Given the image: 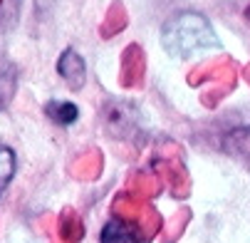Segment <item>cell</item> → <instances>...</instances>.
<instances>
[{
	"label": "cell",
	"instance_id": "cell-4",
	"mask_svg": "<svg viewBox=\"0 0 250 243\" xmlns=\"http://www.w3.org/2000/svg\"><path fill=\"white\" fill-rule=\"evenodd\" d=\"M57 72L62 75V80L72 87L75 92H80L87 82V67H84V60L80 57V52L75 50H64L62 57L57 60Z\"/></svg>",
	"mask_w": 250,
	"mask_h": 243
},
{
	"label": "cell",
	"instance_id": "cell-5",
	"mask_svg": "<svg viewBox=\"0 0 250 243\" xmlns=\"http://www.w3.org/2000/svg\"><path fill=\"white\" fill-rule=\"evenodd\" d=\"M45 110H47V117H50L52 122L62 124V127H67V124L77 122V117H80L77 104H72V102H62V99H55V102H50Z\"/></svg>",
	"mask_w": 250,
	"mask_h": 243
},
{
	"label": "cell",
	"instance_id": "cell-7",
	"mask_svg": "<svg viewBox=\"0 0 250 243\" xmlns=\"http://www.w3.org/2000/svg\"><path fill=\"white\" fill-rule=\"evenodd\" d=\"M15 177V152L10 147H0V196L5 194Z\"/></svg>",
	"mask_w": 250,
	"mask_h": 243
},
{
	"label": "cell",
	"instance_id": "cell-2",
	"mask_svg": "<svg viewBox=\"0 0 250 243\" xmlns=\"http://www.w3.org/2000/svg\"><path fill=\"white\" fill-rule=\"evenodd\" d=\"M102 122H104L106 134L117 136V139H131L136 134V129H139L136 110L131 107L129 102H122V99H112V102L104 104Z\"/></svg>",
	"mask_w": 250,
	"mask_h": 243
},
{
	"label": "cell",
	"instance_id": "cell-9",
	"mask_svg": "<svg viewBox=\"0 0 250 243\" xmlns=\"http://www.w3.org/2000/svg\"><path fill=\"white\" fill-rule=\"evenodd\" d=\"M13 94H15V80H13L10 67H5V69H0V110L8 107Z\"/></svg>",
	"mask_w": 250,
	"mask_h": 243
},
{
	"label": "cell",
	"instance_id": "cell-8",
	"mask_svg": "<svg viewBox=\"0 0 250 243\" xmlns=\"http://www.w3.org/2000/svg\"><path fill=\"white\" fill-rule=\"evenodd\" d=\"M82 223H80V219H77V214L75 211H64L62 214V221H60V236H62V241L64 243H77L80 238H82Z\"/></svg>",
	"mask_w": 250,
	"mask_h": 243
},
{
	"label": "cell",
	"instance_id": "cell-3",
	"mask_svg": "<svg viewBox=\"0 0 250 243\" xmlns=\"http://www.w3.org/2000/svg\"><path fill=\"white\" fill-rule=\"evenodd\" d=\"M102 243H144L146 236L141 231V226L136 221L114 216L112 221H106V226L102 228Z\"/></svg>",
	"mask_w": 250,
	"mask_h": 243
},
{
	"label": "cell",
	"instance_id": "cell-1",
	"mask_svg": "<svg viewBox=\"0 0 250 243\" xmlns=\"http://www.w3.org/2000/svg\"><path fill=\"white\" fill-rule=\"evenodd\" d=\"M161 43L168 55L191 57L196 52H206L210 47H218V38L213 32L210 22L198 13H181L171 18L161 30Z\"/></svg>",
	"mask_w": 250,
	"mask_h": 243
},
{
	"label": "cell",
	"instance_id": "cell-6",
	"mask_svg": "<svg viewBox=\"0 0 250 243\" xmlns=\"http://www.w3.org/2000/svg\"><path fill=\"white\" fill-rule=\"evenodd\" d=\"M226 152L245 159L250 164V129H235L226 136Z\"/></svg>",
	"mask_w": 250,
	"mask_h": 243
}]
</instances>
